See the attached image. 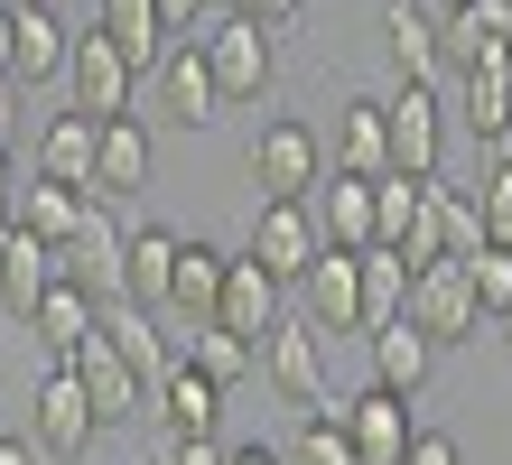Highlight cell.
Here are the masks:
<instances>
[{
    "label": "cell",
    "instance_id": "1",
    "mask_svg": "<svg viewBox=\"0 0 512 465\" xmlns=\"http://www.w3.org/2000/svg\"><path fill=\"white\" fill-rule=\"evenodd\" d=\"M243 168L261 186V205H308L317 177H326V140L308 131V121H261V140H252Z\"/></svg>",
    "mask_w": 512,
    "mask_h": 465
},
{
    "label": "cell",
    "instance_id": "2",
    "mask_svg": "<svg viewBox=\"0 0 512 465\" xmlns=\"http://www.w3.org/2000/svg\"><path fill=\"white\" fill-rule=\"evenodd\" d=\"M28 410H38V428H28V447H38V456H56V465L94 456L103 419H94V400H84V382H75L66 363H47V372H38V391H28Z\"/></svg>",
    "mask_w": 512,
    "mask_h": 465
},
{
    "label": "cell",
    "instance_id": "3",
    "mask_svg": "<svg viewBox=\"0 0 512 465\" xmlns=\"http://www.w3.org/2000/svg\"><path fill=\"white\" fill-rule=\"evenodd\" d=\"M122 242H131V233L112 224V205L84 196V224L56 242V279H66V289H84L94 307H112V298H122Z\"/></svg>",
    "mask_w": 512,
    "mask_h": 465
},
{
    "label": "cell",
    "instance_id": "4",
    "mask_svg": "<svg viewBox=\"0 0 512 465\" xmlns=\"http://www.w3.org/2000/svg\"><path fill=\"white\" fill-rule=\"evenodd\" d=\"M382 140H391V177H419L429 186L447 159V121H438V93L429 84H401L382 93Z\"/></svg>",
    "mask_w": 512,
    "mask_h": 465
},
{
    "label": "cell",
    "instance_id": "5",
    "mask_svg": "<svg viewBox=\"0 0 512 465\" xmlns=\"http://www.w3.org/2000/svg\"><path fill=\"white\" fill-rule=\"evenodd\" d=\"M261 382L289 400V410H336V391H326V335L317 326H270L261 335Z\"/></svg>",
    "mask_w": 512,
    "mask_h": 465
},
{
    "label": "cell",
    "instance_id": "6",
    "mask_svg": "<svg viewBox=\"0 0 512 465\" xmlns=\"http://www.w3.org/2000/svg\"><path fill=\"white\" fill-rule=\"evenodd\" d=\"M131 66L112 56V38L103 28H75V47H66V93L75 103L66 112H84V121H131Z\"/></svg>",
    "mask_w": 512,
    "mask_h": 465
},
{
    "label": "cell",
    "instance_id": "7",
    "mask_svg": "<svg viewBox=\"0 0 512 465\" xmlns=\"http://www.w3.org/2000/svg\"><path fill=\"white\" fill-rule=\"evenodd\" d=\"M401 317L429 335V345H466V335H485V317H475V289H466V270H457V261L410 270V307H401Z\"/></svg>",
    "mask_w": 512,
    "mask_h": 465
},
{
    "label": "cell",
    "instance_id": "8",
    "mask_svg": "<svg viewBox=\"0 0 512 465\" xmlns=\"http://www.w3.org/2000/svg\"><path fill=\"white\" fill-rule=\"evenodd\" d=\"M66 372L84 382V400H94V419H103V428H122V419H140V410H149V382H140L122 354H112V335H103V326L66 354Z\"/></svg>",
    "mask_w": 512,
    "mask_h": 465
},
{
    "label": "cell",
    "instance_id": "9",
    "mask_svg": "<svg viewBox=\"0 0 512 465\" xmlns=\"http://www.w3.org/2000/svg\"><path fill=\"white\" fill-rule=\"evenodd\" d=\"M317 252H326V242H317V214H308V205H261V214H252L243 261H252V270H270L280 289H289V279H308V261H317Z\"/></svg>",
    "mask_w": 512,
    "mask_h": 465
},
{
    "label": "cell",
    "instance_id": "10",
    "mask_svg": "<svg viewBox=\"0 0 512 465\" xmlns=\"http://www.w3.org/2000/svg\"><path fill=\"white\" fill-rule=\"evenodd\" d=\"M336 428H345V447H354V465H401L410 456V400H391V391H354V400H336Z\"/></svg>",
    "mask_w": 512,
    "mask_h": 465
},
{
    "label": "cell",
    "instance_id": "11",
    "mask_svg": "<svg viewBox=\"0 0 512 465\" xmlns=\"http://www.w3.org/2000/svg\"><path fill=\"white\" fill-rule=\"evenodd\" d=\"M196 56H205V75H215L224 103H261V84H270V28L224 19L215 38H196Z\"/></svg>",
    "mask_w": 512,
    "mask_h": 465
},
{
    "label": "cell",
    "instance_id": "12",
    "mask_svg": "<svg viewBox=\"0 0 512 465\" xmlns=\"http://www.w3.org/2000/svg\"><path fill=\"white\" fill-rule=\"evenodd\" d=\"M494 56H512V0H457V10L438 19V66H494Z\"/></svg>",
    "mask_w": 512,
    "mask_h": 465
},
{
    "label": "cell",
    "instance_id": "13",
    "mask_svg": "<svg viewBox=\"0 0 512 465\" xmlns=\"http://www.w3.org/2000/svg\"><path fill=\"white\" fill-rule=\"evenodd\" d=\"M205 326L243 335V345L261 354V335L280 326V279H270V270H252L243 252H233V261H224V289H215V317H205Z\"/></svg>",
    "mask_w": 512,
    "mask_h": 465
},
{
    "label": "cell",
    "instance_id": "14",
    "mask_svg": "<svg viewBox=\"0 0 512 465\" xmlns=\"http://www.w3.org/2000/svg\"><path fill=\"white\" fill-rule=\"evenodd\" d=\"M66 47H75V28L47 10V0H10V84H47V75H66Z\"/></svg>",
    "mask_w": 512,
    "mask_h": 465
},
{
    "label": "cell",
    "instance_id": "15",
    "mask_svg": "<svg viewBox=\"0 0 512 465\" xmlns=\"http://www.w3.org/2000/svg\"><path fill=\"white\" fill-rule=\"evenodd\" d=\"M298 289H308V326L317 335H364V279H354V252H317Z\"/></svg>",
    "mask_w": 512,
    "mask_h": 465
},
{
    "label": "cell",
    "instance_id": "16",
    "mask_svg": "<svg viewBox=\"0 0 512 465\" xmlns=\"http://www.w3.org/2000/svg\"><path fill=\"white\" fill-rule=\"evenodd\" d=\"M364 345H373V391H391V400H419V391H429V372H438V345H429V335H419L410 317L373 326Z\"/></svg>",
    "mask_w": 512,
    "mask_h": 465
},
{
    "label": "cell",
    "instance_id": "17",
    "mask_svg": "<svg viewBox=\"0 0 512 465\" xmlns=\"http://www.w3.org/2000/svg\"><path fill=\"white\" fill-rule=\"evenodd\" d=\"M149 410H159L168 438H215V419H224V391L205 382L196 363H168L159 382H149Z\"/></svg>",
    "mask_w": 512,
    "mask_h": 465
},
{
    "label": "cell",
    "instance_id": "18",
    "mask_svg": "<svg viewBox=\"0 0 512 465\" xmlns=\"http://www.w3.org/2000/svg\"><path fill=\"white\" fill-rule=\"evenodd\" d=\"M308 214L326 252H373V177H317Z\"/></svg>",
    "mask_w": 512,
    "mask_h": 465
},
{
    "label": "cell",
    "instance_id": "19",
    "mask_svg": "<svg viewBox=\"0 0 512 465\" xmlns=\"http://www.w3.org/2000/svg\"><path fill=\"white\" fill-rule=\"evenodd\" d=\"M149 75H159V103H168V121H177V131H205V121H224V93H215V75H205L196 38H187V47H168Z\"/></svg>",
    "mask_w": 512,
    "mask_h": 465
},
{
    "label": "cell",
    "instance_id": "20",
    "mask_svg": "<svg viewBox=\"0 0 512 465\" xmlns=\"http://www.w3.org/2000/svg\"><path fill=\"white\" fill-rule=\"evenodd\" d=\"M94 149H103V121L56 112L47 131H38V177H47V186H75V196H94Z\"/></svg>",
    "mask_w": 512,
    "mask_h": 465
},
{
    "label": "cell",
    "instance_id": "21",
    "mask_svg": "<svg viewBox=\"0 0 512 465\" xmlns=\"http://www.w3.org/2000/svg\"><path fill=\"white\" fill-rule=\"evenodd\" d=\"M94 326L112 335V354H122V363L140 372V382H159V372L177 363V335H168L159 317H149V307H131V298H112V307H103Z\"/></svg>",
    "mask_w": 512,
    "mask_h": 465
},
{
    "label": "cell",
    "instance_id": "22",
    "mask_svg": "<svg viewBox=\"0 0 512 465\" xmlns=\"http://www.w3.org/2000/svg\"><path fill=\"white\" fill-rule=\"evenodd\" d=\"M149 186V131L140 121H103V149H94V205H131Z\"/></svg>",
    "mask_w": 512,
    "mask_h": 465
},
{
    "label": "cell",
    "instance_id": "23",
    "mask_svg": "<svg viewBox=\"0 0 512 465\" xmlns=\"http://www.w3.org/2000/svg\"><path fill=\"white\" fill-rule=\"evenodd\" d=\"M177 242H187V233H168V224H140V233L122 242V298H131V307H149V317L168 307V270H177Z\"/></svg>",
    "mask_w": 512,
    "mask_h": 465
},
{
    "label": "cell",
    "instance_id": "24",
    "mask_svg": "<svg viewBox=\"0 0 512 465\" xmlns=\"http://www.w3.org/2000/svg\"><path fill=\"white\" fill-rule=\"evenodd\" d=\"M47 289H56V252L10 224V242H0V326H10V317L28 326V307H38Z\"/></svg>",
    "mask_w": 512,
    "mask_h": 465
},
{
    "label": "cell",
    "instance_id": "25",
    "mask_svg": "<svg viewBox=\"0 0 512 465\" xmlns=\"http://www.w3.org/2000/svg\"><path fill=\"white\" fill-rule=\"evenodd\" d=\"M336 177H391V140H382V93H354L336 112Z\"/></svg>",
    "mask_w": 512,
    "mask_h": 465
},
{
    "label": "cell",
    "instance_id": "26",
    "mask_svg": "<svg viewBox=\"0 0 512 465\" xmlns=\"http://www.w3.org/2000/svg\"><path fill=\"white\" fill-rule=\"evenodd\" d=\"M466 131L494 149V159H512V56H494V66H475L466 75Z\"/></svg>",
    "mask_w": 512,
    "mask_h": 465
},
{
    "label": "cell",
    "instance_id": "27",
    "mask_svg": "<svg viewBox=\"0 0 512 465\" xmlns=\"http://www.w3.org/2000/svg\"><path fill=\"white\" fill-rule=\"evenodd\" d=\"M224 261H233V252H215V242H177V270H168V317H187V326H205V317H215Z\"/></svg>",
    "mask_w": 512,
    "mask_h": 465
},
{
    "label": "cell",
    "instance_id": "28",
    "mask_svg": "<svg viewBox=\"0 0 512 465\" xmlns=\"http://www.w3.org/2000/svg\"><path fill=\"white\" fill-rule=\"evenodd\" d=\"M382 47H391V66H401V84L438 75V19L419 10V0H382Z\"/></svg>",
    "mask_w": 512,
    "mask_h": 465
},
{
    "label": "cell",
    "instance_id": "29",
    "mask_svg": "<svg viewBox=\"0 0 512 465\" xmlns=\"http://www.w3.org/2000/svg\"><path fill=\"white\" fill-rule=\"evenodd\" d=\"M103 38H112V56H122V66L131 75H149V66H159V56H168V28H159V10H149V0H103Z\"/></svg>",
    "mask_w": 512,
    "mask_h": 465
},
{
    "label": "cell",
    "instance_id": "30",
    "mask_svg": "<svg viewBox=\"0 0 512 465\" xmlns=\"http://www.w3.org/2000/svg\"><path fill=\"white\" fill-rule=\"evenodd\" d=\"M94 317H103V307L84 298V289H66V279H56V289H47L38 307H28V326H38V345H47V363H66V354L84 345V335H94Z\"/></svg>",
    "mask_w": 512,
    "mask_h": 465
},
{
    "label": "cell",
    "instance_id": "31",
    "mask_svg": "<svg viewBox=\"0 0 512 465\" xmlns=\"http://www.w3.org/2000/svg\"><path fill=\"white\" fill-rule=\"evenodd\" d=\"M10 224H19L28 242H47V252H56V242H66V233L84 224V196H75V186H47V177H28V186H19V214H10Z\"/></svg>",
    "mask_w": 512,
    "mask_h": 465
},
{
    "label": "cell",
    "instance_id": "32",
    "mask_svg": "<svg viewBox=\"0 0 512 465\" xmlns=\"http://www.w3.org/2000/svg\"><path fill=\"white\" fill-rule=\"evenodd\" d=\"M177 363H196L215 391H233L243 372H261V354L243 345V335H224V326H187V335H177Z\"/></svg>",
    "mask_w": 512,
    "mask_h": 465
},
{
    "label": "cell",
    "instance_id": "33",
    "mask_svg": "<svg viewBox=\"0 0 512 465\" xmlns=\"http://www.w3.org/2000/svg\"><path fill=\"white\" fill-rule=\"evenodd\" d=\"M429 196V233H438V261H475L485 252V224H475V205H466V186H419Z\"/></svg>",
    "mask_w": 512,
    "mask_h": 465
},
{
    "label": "cell",
    "instance_id": "34",
    "mask_svg": "<svg viewBox=\"0 0 512 465\" xmlns=\"http://www.w3.org/2000/svg\"><path fill=\"white\" fill-rule=\"evenodd\" d=\"M354 279H364V335L410 307V261L401 252H354Z\"/></svg>",
    "mask_w": 512,
    "mask_h": 465
},
{
    "label": "cell",
    "instance_id": "35",
    "mask_svg": "<svg viewBox=\"0 0 512 465\" xmlns=\"http://www.w3.org/2000/svg\"><path fill=\"white\" fill-rule=\"evenodd\" d=\"M475 224H485V242H503V252H512V159H494L485 177H475Z\"/></svg>",
    "mask_w": 512,
    "mask_h": 465
},
{
    "label": "cell",
    "instance_id": "36",
    "mask_svg": "<svg viewBox=\"0 0 512 465\" xmlns=\"http://www.w3.org/2000/svg\"><path fill=\"white\" fill-rule=\"evenodd\" d=\"M466 270V289H475V317H494V307H512V252L503 242H485L475 261H457Z\"/></svg>",
    "mask_w": 512,
    "mask_h": 465
},
{
    "label": "cell",
    "instance_id": "37",
    "mask_svg": "<svg viewBox=\"0 0 512 465\" xmlns=\"http://www.w3.org/2000/svg\"><path fill=\"white\" fill-rule=\"evenodd\" d=\"M280 465H354V447H345V428H336V410H317V419H298V447H289Z\"/></svg>",
    "mask_w": 512,
    "mask_h": 465
},
{
    "label": "cell",
    "instance_id": "38",
    "mask_svg": "<svg viewBox=\"0 0 512 465\" xmlns=\"http://www.w3.org/2000/svg\"><path fill=\"white\" fill-rule=\"evenodd\" d=\"M159 465H224V438H168Z\"/></svg>",
    "mask_w": 512,
    "mask_h": 465
},
{
    "label": "cell",
    "instance_id": "39",
    "mask_svg": "<svg viewBox=\"0 0 512 465\" xmlns=\"http://www.w3.org/2000/svg\"><path fill=\"white\" fill-rule=\"evenodd\" d=\"M298 10H308V0H243V10H233V19H252V28H289Z\"/></svg>",
    "mask_w": 512,
    "mask_h": 465
},
{
    "label": "cell",
    "instance_id": "40",
    "mask_svg": "<svg viewBox=\"0 0 512 465\" xmlns=\"http://www.w3.org/2000/svg\"><path fill=\"white\" fill-rule=\"evenodd\" d=\"M149 10H159V28H168V47H177V28H196V19H205V0H149Z\"/></svg>",
    "mask_w": 512,
    "mask_h": 465
},
{
    "label": "cell",
    "instance_id": "41",
    "mask_svg": "<svg viewBox=\"0 0 512 465\" xmlns=\"http://www.w3.org/2000/svg\"><path fill=\"white\" fill-rule=\"evenodd\" d=\"M401 465H466V456H457V438H410Z\"/></svg>",
    "mask_w": 512,
    "mask_h": 465
},
{
    "label": "cell",
    "instance_id": "42",
    "mask_svg": "<svg viewBox=\"0 0 512 465\" xmlns=\"http://www.w3.org/2000/svg\"><path fill=\"white\" fill-rule=\"evenodd\" d=\"M19 214V177H10V149H0V224Z\"/></svg>",
    "mask_w": 512,
    "mask_h": 465
},
{
    "label": "cell",
    "instance_id": "43",
    "mask_svg": "<svg viewBox=\"0 0 512 465\" xmlns=\"http://www.w3.org/2000/svg\"><path fill=\"white\" fill-rule=\"evenodd\" d=\"M224 465H280V447H224Z\"/></svg>",
    "mask_w": 512,
    "mask_h": 465
},
{
    "label": "cell",
    "instance_id": "44",
    "mask_svg": "<svg viewBox=\"0 0 512 465\" xmlns=\"http://www.w3.org/2000/svg\"><path fill=\"white\" fill-rule=\"evenodd\" d=\"M0 465H38V447H28V438H0Z\"/></svg>",
    "mask_w": 512,
    "mask_h": 465
},
{
    "label": "cell",
    "instance_id": "45",
    "mask_svg": "<svg viewBox=\"0 0 512 465\" xmlns=\"http://www.w3.org/2000/svg\"><path fill=\"white\" fill-rule=\"evenodd\" d=\"M10 131H19V103H10V84H0V149H10Z\"/></svg>",
    "mask_w": 512,
    "mask_h": 465
},
{
    "label": "cell",
    "instance_id": "46",
    "mask_svg": "<svg viewBox=\"0 0 512 465\" xmlns=\"http://www.w3.org/2000/svg\"><path fill=\"white\" fill-rule=\"evenodd\" d=\"M0 84H10V0H0Z\"/></svg>",
    "mask_w": 512,
    "mask_h": 465
},
{
    "label": "cell",
    "instance_id": "47",
    "mask_svg": "<svg viewBox=\"0 0 512 465\" xmlns=\"http://www.w3.org/2000/svg\"><path fill=\"white\" fill-rule=\"evenodd\" d=\"M485 335H503V345H512V307H494V317H485Z\"/></svg>",
    "mask_w": 512,
    "mask_h": 465
},
{
    "label": "cell",
    "instance_id": "48",
    "mask_svg": "<svg viewBox=\"0 0 512 465\" xmlns=\"http://www.w3.org/2000/svg\"><path fill=\"white\" fill-rule=\"evenodd\" d=\"M205 10H224V19H233V10H243V0H205Z\"/></svg>",
    "mask_w": 512,
    "mask_h": 465
},
{
    "label": "cell",
    "instance_id": "49",
    "mask_svg": "<svg viewBox=\"0 0 512 465\" xmlns=\"http://www.w3.org/2000/svg\"><path fill=\"white\" fill-rule=\"evenodd\" d=\"M0 242H10V224H0Z\"/></svg>",
    "mask_w": 512,
    "mask_h": 465
},
{
    "label": "cell",
    "instance_id": "50",
    "mask_svg": "<svg viewBox=\"0 0 512 465\" xmlns=\"http://www.w3.org/2000/svg\"><path fill=\"white\" fill-rule=\"evenodd\" d=\"M447 10H457V0H447Z\"/></svg>",
    "mask_w": 512,
    "mask_h": 465
}]
</instances>
